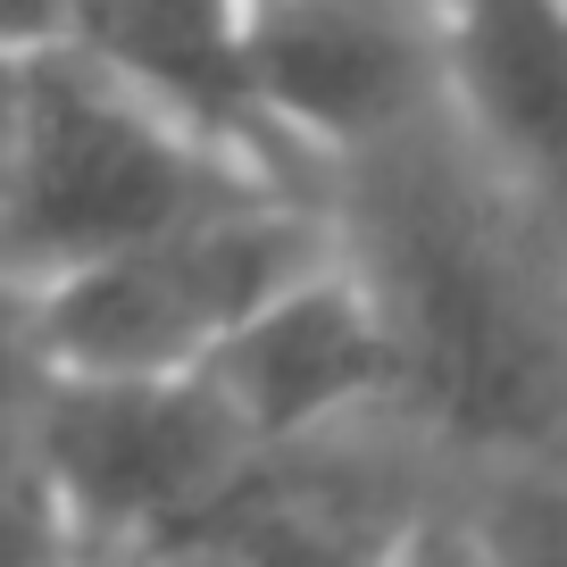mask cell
Wrapping results in <instances>:
<instances>
[{
	"instance_id": "7a4b0ae2",
	"label": "cell",
	"mask_w": 567,
	"mask_h": 567,
	"mask_svg": "<svg viewBox=\"0 0 567 567\" xmlns=\"http://www.w3.org/2000/svg\"><path fill=\"white\" fill-rule=\"evenodd\" d=\"M243 193H292V184L259 176L176 109L142 101L101 59L42 51L25 68V151L9 209H0V284L42 292L109 250L151 243Z\"/></svg>"
},
{
	"instance_id": "6da1fadb",
	"label": "cell",
	"mask_w": 567,
	"mask_h": 567,
	"mask_svg": "<svg viewBox=\"0 0 567 567\" xmlns=\"http://www.w3.org/2000/svg\"><path fill=\"white\" fill-rule=\"evenodd\" d=\"M326 209L401 342L425 443L501 484H567V209L526 193L451 101L326 167Z\"/></svg>"
},
{
	"instance_id": "9c48e42d",
	"label": "cell",
	"mask_w": 567,
	"mask_h": 567,
	"mask_svg": "<svg viewBox=\"0 0 567 567\" xmlns=\"http://www.w3.org/2000/svg\"><path fill=\"white\" fill-rule=\"evenodd\" d=\"M25 68H34V59H9V51H0V209H9L18 151H25Z\"/></svg>"
},
{
	"instance_id": "8992f818",
	"label": "cell",
	"mask_w": 567,
	"mask_h": 567,
	"mask_svg": "<svg viewBox=\"0 0 567 567\" xmlns=\"http://www.w3.org/2000/svg\"><path fill=\"white\" fill-rule=\"evenodd\" d=\"M200 375L226 392V409L267 460L351 417L401 409V342L351 259H326L318 276L276 292L259 318H243L200 359Z\"/></svg>"
},
{
	"instance_id": "30bf717a",
	"label": "cell",
	"mask_w": 567,
	"mask_h": 567,
	"mask_svg": "<svg viewBox=\"0 0 567 567\" xmlns=\"http://www.w3.org/2000/svg\"><path fill=\"white\" fill-rule=\"evenodd\" d=\"M101 567H250L234 543L217 534H193V543H159V550H134V559H101Z\"/></svg>"
},
{
	"instance_id": "8fae6325",
	"label": "cell",
	"mask_w": 567,
	"mask_h": 567,
	"mask_svg": "<svg viewBox=\"0 0 567 567\" xmlns=\"http://www.w3.org/2000/svg\"><path fill=\"white\" fill-rule=\"evenodd\" d=\"M0 567H84V559H75V543H59V534H51V543H18V550H0Z\"/></svg>"
},
{
	"instance_id": "3957f363",
	"label": "cell",
	"mask_w": 567,
	"mask_h": 567,
	"mask_svg": "<svg viewBox=\"0 0 567 567\" xmlns=\"http://www.w3.org/2000/svg\"><path fill=\"white\" fill-rule=\"evenodd\" d=\"M326 259L342 234L318 193H243L42 284L34 326L68 375H184Z\"/></svg>"
},
{
	"instance_id": "5b68a950",
	"label": "cell",
	"mask_w": 567,
	"mask_h": 567,
	"mask_svg": "<svg viewBox=\"0 0 567 567\" xmlns=\"http://www.w3.org/2000/svg\"><path fill=\"white\" fill-rule=\"evenodd\" d=\"M250 84L309 167L451 101V0H250Z\"/></svg>"
},
{
	"instance_id": "52a82bcc",
	"label": "cell",
	"mask_w": 567,
	"mask_h": 567,
	"mask_svg": "<svg viewBox=\"0 0 567 567\" xmlns=\"http://www.w3.org/2000/svg\"><path fill=\"white\" fill-rule=\"evenodd\" d=\"M392 567H501V543H493V526H484L476 509H460V501L434 493L401 526V559Z\"/></svg>"
},
{
	"instance_id": "ba28073f",
	"label": "cell",
	"mask_w": 567,
	"mask_h": 567,
	"mask_svg": "<svg viewBox=\"0 0 567 567\" xmlns=\"http://www.w3.org/2000/svg\"><path fill=\"white\" fill-rule=\"evenodd\" d=\"M68 34H75V0H0V51L9 59L68 51Z\"/></svg>"
},
{
	"instance_id": "277c9868",
	"label": "cell",
	"mask_w": 567,
	"mask_h": 567,
	"mask_svg": "<svg viewBox=\"0 0 567 567\" xmlns=\"http://www.w3.org/2000/svg\"><path fill=\"white\" fill-rule=\"evenodd\" d=\"M267 451L243 434L226 392L200 368L184 375H68L34 409V467L75 559H134L217 526Z\"/></svg>"
}]
</instances>
